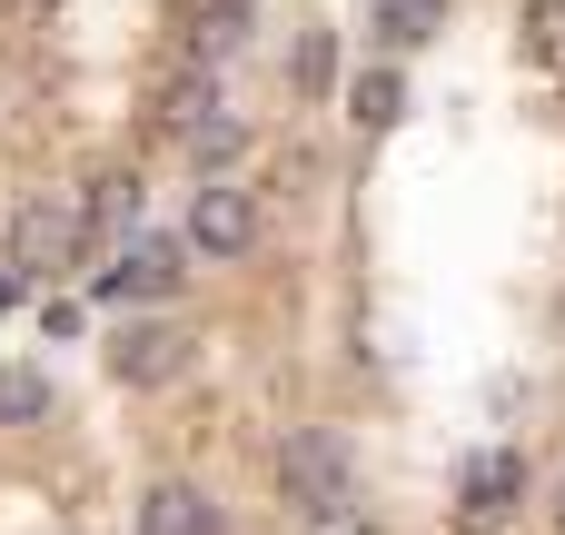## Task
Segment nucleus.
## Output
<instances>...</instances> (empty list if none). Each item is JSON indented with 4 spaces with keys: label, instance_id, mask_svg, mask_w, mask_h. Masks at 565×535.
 Listing matches in <instances>:
<instances>
[{
    "label": "nucleus",
    "instance_id": "2",
    "mask_svg": "<svg viewBox=\"0 0 565 535\" xmlns=\"http://www.w3.org/2000/svg\"><path fill=\"white\" fill-rule=\"evenodd\" d=\"M189 357H199V338H189V328H159V318L109 338V377H119V387H139V397H149V387H179V377H189Z\"/></svg>",
    "mask_w": 565,
    "mask_h": 535
},
{
    "label": "nucleus",
    "instance_id": "17",
    "mask_svg": "<svg viewBox=\"0 0 565 535\" xmlns=\"http://www.w3.org/2000/svg\"><path fill=\"white\" fill-rule=\"evenodd\" d=\"M0 10H10V30H50V10H60V0H0Z\"/></svg>",
    "mask_w": 565,
    "mask_h": 535
},
{
    "label": "nucleus",
    "instance_id": "11",
    "mask_svg": "<svg viewBox=\"0 0 565 535\" xmlns=\"http://www.w3.org/2000/svg\"><path fill=\"white\" fill-rule=\"evenodd\" d=\"M60 397H50V377L40 367H0V427H40Z\"/></svg>",
    "mask_w": 565,
    "mask_h": 535
},
{
    "label": "nucleus",
    "instance_id": "10",
    "mask_svg": "<svg viewBox=\"0 0 565 535\" xmlns=\"http://www.w3.org/2000/svg\"><path fill=\"white\" fill-rule=\"evenodd\" d=\"M516 486H526V477H516V457H477V467H467V516H507V506H516Z\"/></svg>",
    "mask_w": 565,
    "mask_h": 535
},
{
    "label": "nucleus",
    "instance_id": "4",
    "mask_svg": "<svg viewBox=\"0 0 565 535\" xmlns=\"http://www.w3.org/2000/svg\"><path fill=\"white\" fill-rule=\"evenodd\" d=\"M248 10L258 0H189L179 10V69H228L248 40Z\"/></svg>",
    "mask_w": 565,
    "mask_h": 535
},
{
    "label": "nucleus",
    "instance_id": "16",
    "mask_svg": "<svg viewBox=\"0 0 565 535\" xmlns=\"http://www.w3.org/2000/svg\"><path fill=\"white\" fill-rule=\"evenodd\" d=\"M536 50L565 60V0H536Z\"/></svg>",
    "mask_w": 565,
    "mask_h": 535
},
{
    "label": "nucleus",
    "instance_id": "9",
    "mask_svg": "<svg viewBox=\"0 0 565 535\" xmlns=\"http://www.w3.org/2000/svg\"><path fill=\"white\" fill-rule=\"evenodd\" d=\"M179 149H189L199 169H228V159L248 149V119H228V109H209L199 129H179Z\"/></svg>",
    "mask_w": 565,
    "mask_h": 535
},
{
    "label": "nucleus",
    "instance_id": "12",
    "mask_svg": "<svg viewBox=\"0 0 565 535\" xmlns=\"http://www.w3.org/2000/svg\"><path fill=\"white\" fill-rule=\"evenodd\" d=\"M348 109H358V129H387V119L407 109V79H397V69H367V79L348 89Z\"/></svg>",
    "mask_w": 565,
    "mask_h": 535
},
{
    "label": "nucleus",
    "instance_id": "18",
    "mask_svg": "<svg viewBox=\"0 0 565 535\" xmlns=\"http://www.w3.org/2000/svg\"><path fill=\"white\" fill-rule=\"evenodd\" d=\"M556 526H565V486H556Z\"/></svg>",
    "mask_w": 565,
    "mask_h": 535
},
{
    "label": "nucleus",
    "instance_id": "5",
    "mask_svg": "<svg viewBox=\"0 0 565 535\" xmlns=\"http://www.w3.org/2000/svg\"><path fill=\"white\" fill-rule=\"evenodd\" d=\"M70 248H79V218L70 208H20L10 218V268L50 278V268H70Z\"/></svg>",
    "mask_w": 565,
    "mask_h": 535
},
{
    "label": "nucleus",
    "instance_id": "6",
    "mask_svg": "<svg viewBox=\"0 0 565 535\" xmlns=\"http://www.w3.org/2000/svg\"><path fill=\"white\" fill-rule=\"evenodd\" d=\"M139 535H218V506H209L199 486H179V477H169V486H149V496H139Z\"/></svg>",
    "mask_w": 565,
    "mask_h": 535
},
{
    "label": "nucleus",
    "instance_id": "8",
    "mask_svg": "<svg viewBox=\"0 0 565 535\" xmlns=\"http://www.w3.org/2000/svg\"><path fill=\"white\" fill-rule=\"evenodd\" d=\"M447 30V0H377V40L387 50H417V40H437Z\"/></svg>",
    "mask_w": 565,
    "mask_h": 535
},
{
    "label": "nucleus",
    "instance_id": "3",
    "mask_svg": "<svg viewBox=\"0 0 565 535\" xmlns=\"http://www.w3.org/2000/svg\"><path fill=\"white\" fill-rule=\"evenodd\" d=\"M189 248H199V258H248V248H258V199L228 189V179H209V189L189 199Z\"/></svg>",
    "mask_w": 565,
    "mask_h": 535
},
{
    "label": "nucleus",
    "instance_id": "14",
    "mask_svg": "<svg viewBox=\"0 0 565 535\" xmlns=\"http://www.w3.org/2000/svg\"><path fill=\"white\" fill-rule=\"evenodd\" d=\"M328 79H338V40H328V30H308V40H298V99H318Z\"/></svg>",
    "mask_w": 565,
    "mask_h": 535
},
{
    "label": "nucleus",
    "instance_id": "13",
    "mask_svg": "<svg viewBox=\"0 0 565 535\" xmlns=\"http://www.w3.org/2000/svg\"><path fill=\"white\" fill-rule=\"evenodd\" d=\"M139 208V179L129 169H109V179H89V199H79V228H119Z\"/></svg>",
    "mask_w": 565,
    "mask_h": 535
},
{
    "label": "nucleus",
    "instance_id": "15",
    "mask_svg": "<svg viewBox=\"0 0 565 535\" xmlns=\"http://www.w3.org/2000/svg\"><path fill=\"white\" fill-rule=\"evenodd\" d=\"M308 535H377V516H367V506H358V496H348V506H338V516H308Z\"/></svg>",
    "mask_w": 565,
    "mask_h": 535
},
{
    "label": "nucleus",
    "instance_id": "1",
    "mask_svg": "<svg viewBox=\"0 0 565 535\" xmlns=\"http://www.w3.org/2000/svg\"><path fill=\"white\" fill-rule=\"evenodd\" d=\"M278 486H288V506H298V516H338V506L358 496L348 437H338V427H298V437L278 447Z\"/></svg>",
    "mask_w": 565,
    "mask_h": 535
},
{
    "label": "nucleus",
    "instance_id": "7",
    "mask_svg": "<svg viewBox=\"0 0 565 535\" xmlns=\"http://www.w3.org/2000/svg\"><path fill=\"white\" fill-rule=\"evenodd\" d=\"M179 288V248H159V238H139L109 278H99V298H169Z\"/></svg>",
    "mask_w": 565,
    "mask_h": 535
}]
</instances>
